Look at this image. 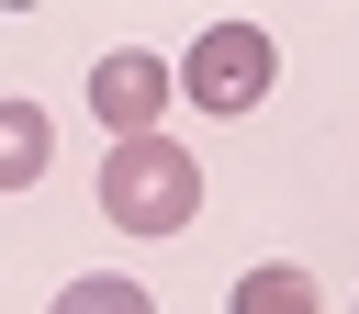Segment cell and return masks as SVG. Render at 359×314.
Listing matches in <instances>:
<instances>
[{"instance_id":"6da1fadb","label":"cell","mask_w":359,"mask_h":314,"mask_svg":"<svg viewBox=\"0 0 359 314\" xmlns=\"http://www.w3.org/2000/svg\"><path fill=\"white\" fill-rule=\"evenodd\" d=\"M101 213H112L123 235H180V224L202 213V168H191V146H168V135H123V146L101 157Z\"/></svg>"},{"instance_id":"7a4b0ae2","label":"cell","mask_w":359,"mask_h":314,"mask_svg":"<svg viewBox=\"0 0 359 314\" xmlns=\"http://www.w3.org/2000/svg\"><path fill=\"white\" fill-rule=\"evenodd\" d=\"M269 78H280V45H269L258 22H213V34H191V56H180V101H191V112H213V123L258 112V101H269Z\"/></svg>"},{"instance_id":"3957f363","label":"cell","mask_w":359,"mask_h":314,"mask_svg":"<svg viewBox=\"0 0 359 314\" xmlns=\"http://www.w3.org/2000/svg\"><path fill=\"white\" fill-rule=\"evenodd\" d=\"M168 101H180V67H168L157 45H112V56L90 67V112L112 123V146H123V135H157Z\"/></svg>"},{"instance_id":"277c9868","label":"cell","mask_w":359,"mask_h":314,"mask_svg":"<svg viewBox=\"0 0 359 314\" xmlns=\"http://www.w3.org/2000/svg\"><path fill=\"white\" fill-rule=\"evenodd\" d=\"M45 168H56V123L34 101H0V191H34Z\"/></svg>"},{"instance_id":"5b68a950","label":"cell","mask_w":359,"mask_h":314,"mask_svg":"<svg viewBox=\"0 0 359 314\" xmlns=\"http://www.w3.org/2000/svg\"><path fill=\"white\" fill-rule=\"evenodd\" d=\"M224 314H314V280H303L292 258H269V269H247V280H236V303H224Z\"/></svg>"},{"instance_id":"8992f818","label":"cell","mask_w":359,"mask_h":314,"mask_svg":"<svg viewBox=\"0 0 359 314\" xmlns=\"http://www.w3.org/2000/svg\"><path fill=\"white\" fill-rule=\"evenodd\" d=\"M45 314H157V303H146L135 280H112V269H90V280H67V292H56Z\"/></svg>"}]
</instances>
